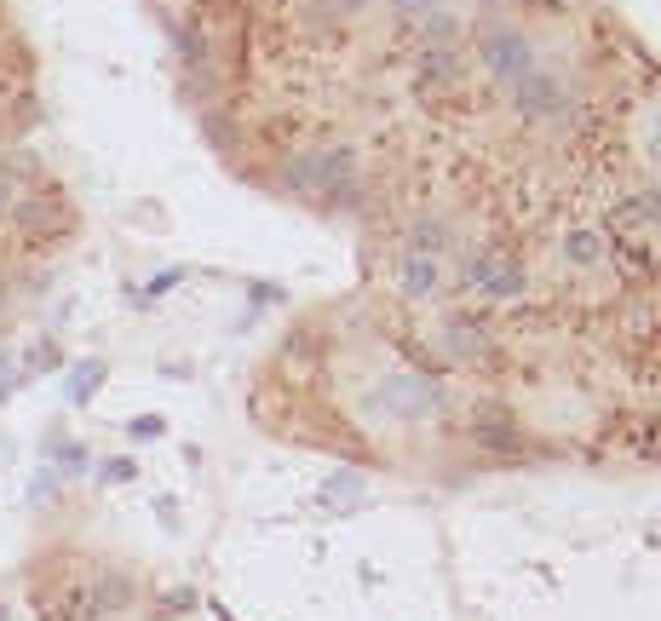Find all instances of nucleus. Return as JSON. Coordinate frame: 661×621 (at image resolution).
Masks as SVG:
<instances>
[{
  "label": "nucleus",
  "instance_id": "nucleus-1",
  "mask_svg": "<svg viewBox=\"0 0 661 621\" xmlns=\"http://www.w3.org/2000/svg\"><path fill=\"white\" fill-rule=\"evenodd\" d=\"M357 288L253 380L282 443L466 483L661 466V58L604 0H432L351 213Z\"/></svg>",
  "mask_w": 661,
  "mask_h": 621
},
{
  "label": "nucleus",
  "instance_id": "nucleus-2",
  "mask_svg": "<svg viewBox=\"0 0 661 621\" xmlns=\"http://www.w3.org/2000/svg\"><path fill=\"white\" fill-rule=\"evenodd\" d=\"M41 133V58L12 0H0V334L46 288L64 248L81 236L69 184L35 156Z\"/></svg>",
  "mask_w": 661,
  "mask_h": 621
},
{
  "label": "nucleus",
  "instance_id": "nucleus-3",
  "mask_svg": "<svg viewBox=\"0 0 661 621\" xmlns=\"http://www.w3.org/2000/svg\"><path fill=\"white\" fill-rule=\"evenodd\" d=\"M173 46L179 98H202L322 41L374 0H144Z\"/></svg>",
  "mask_w": 661,
  "mask_h": 621
}]
</instances>
